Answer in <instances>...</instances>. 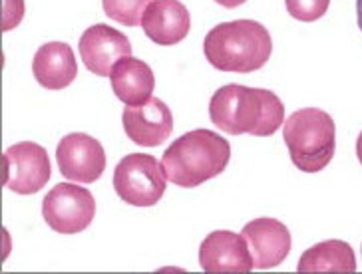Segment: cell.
Listing matches in <instances>:
<instances>
[{"label":"cell","instance_id":"cell-4","mask_svg":"<svg viewBox=\"0 0 362 274\" xmlns=\"http://www.w3.org/2000/svg\"><path fill=\"white\" fill-rule=\"evenodd\" d=\"M283 139L295 167L303 173H319L334 157L337 127L327 112L305 107L285 119Z\"/></svg>","mask_w":362,"mask_h":274},{"label":"cell","instance_id":"cell-17","mask_svg":"<svg viewBox=\"0 0 362 274\" xmlns=\"http://www.w3.org/2000/svg\"><path fill=\"white\" fill-rule=\"evenodd\" d=\"M153 0H102L104 12L124 26H139L144 12Z\"/></svg>","mask_w":362,"mask_h":274},{"label":"cell","instance_id":"cell-10","mask_svg":"<svg viewBox=\"0 0 362 274\" xmlns=\"http://www.w3.org/2000/svg\"><path fill=\"white\" fill-rule=\"evenodd\" d=\"M122 124L126 136L141 148H158L173 131V116L160 97H149L139 106H126Z\"/></svg>","mask_w":362,"mask_h":274},{"label":"cell","instance_id":"cell-3","mask_svg":"<svg viewBox=\"0 0 362 274\" xmlns=\"http://www.w3.org/2000/svg\"><path fill=\"white\" fill-rule=\"evenodd\" d=\"M273 52L271 34L261 22H221L207 32L203 54L215 70L251 74L261 70Z\"/></svg>","mask_w":362,"mask_h":274},{"label":"cell","instance_id":"cell-11","mask_svg":"<svg viewBox=\"0 0 362 274\" xmlns=\"http://www.w3.org/2000/svg\"><path fill=\"white\" fill-rule=\"evenodd\" d=\"M241 234L245 237L249 253L253 256L255 268L259 270L279 266L287 258L293 246V239L285 222L269 219V217L247 222Z\"/></svg>","mask_w":362,"mask_h":274},{"label":"cell","instance_id":"cell-14","mask_svg":"<svg viewBox=\"0 0 362 274\" xmlns=\"http://www.w3.org/2000/svg\"><path fill=\"white\" fill-rule=\"evenodd\" d=\"M34 80L46 90H64L78 78L74 50L66 42L42 44L33 60Z\"/></svg>","mask_w":362,"mask_h":274},{"label":"cell","instance_id":"cell-2","mask_svg":"<svg viewBox=\"0 0 362 274\" xmlns=\"http://www.w3.org/2000/svg\"><path fill=\"white\" fill-rule=\"evenodd\" d=\"M231 159L229 141L211 129H193L177 137L161 155L165 179L193 189L221 175Z\"/></svg>","mask_w":362,"mask_h":274},{"label":"cell","instance_id":"cell-20","mask_svg":"<svg viewBox=\"0 0 362 274\" xmlns=\"http://www.w3.org/2000/svg\"><path fill=\"white\" fill-rule=\"evenodd\" d=\"M217 4H221L225 8H237V6H241V4H245L247 0H215Z\"/></svg>","mask_w":362,"mask_h":274},{"label":"cell","instance_id":"cell-16","mask_svg":"<svg viewBox=\"0 0 362 274\" xmlns=\"http://www.w3.org/2000/svg\"><path fill=\"white\" fill-rule=\"evenodd\" d=\"M297 268L298 273H317V270L352 273L356 270V256L351 244L339 239H330L307 249L298 258Z\"/></svg>","mask_w":362,"mask_h":274},{"label":"cell","instance_id":"cell-19","mask_svg":"<svg viewBox=\"0 0 362 274\" xmlns=\"http://www.w3.org/2000/svg\"><path fill=\"white\" fill-rule=\"evenodd\" d=\"M24 16V0H4V12H2V30L8 32L16 28Z\"/></svg>","mask_w":362,"mask_h":274},{"label":"cell","instance_id":"cell-5","mask_svg":"<svg viewBox=\"0 0 362 274\" xmlns=\"http://www.w3.org/2000/svg\"><path fill=\"white\" fill-rule=\"evenodd\" d=\"M165 173L149 153H129L114 169V189L129 207H153L165 193Z\"/></svg>","mask_w":362,"mask_h":274},{"label":"cell","instance_id":"cell-21","mask_svg":"<svg viewBox=\"0 0 362 274\" xmlns=\"http://www.w3.org/2000/svg\"><path fill=\"white\" fill-rule=\"evenodd\" d=\"M356 20H358V28L362 30V0H356Z\"/></svg>","mask_w":362,"mask_h":274},{"label":"cell","instance_id":"cell-7","mask_svg":"<svg viewBox=\"0 0 362 274\" xmlns=\"http://www.w3.org/2000/svg\"><path fill=\"white\" fill-rule=\"evenodd\" d=\"M50 175L52 165L42 145L21 141L4 151V185L16 195H34L42 191Z\"/></svg>","mask_w":362,"mask_h":274},{"label":"cell","instance_id":"cell-22","mask_svg":"<svg viewBox=\"0 0 362 274\" xmlns=\"http://www.w3.org/2000/svg\"><path fill=\"white\" fill-rule=\"evenodd\" d=\"M356 157H358V161L362 163V131L361 136H358V139H356Z\"/></svg>","mask_w":362,"mask_h":274},{"label":"cell","instance_id":"cell-15","mask_svg":"<svg viewBox=\"0 0 362 274\" xmlns=\"http://www.w3.org/2000/svg\"><path fill=\"white\" fill-rule=\"evenodd\" d=\"M112 90L119 102L126 106H139L151 97L156 90V76L144 60H138L134 56H126L112 70L110 76Z\"/></svg>","mask_w":362,"mask_h":274},{"label":"cell","instance_id":"cell-12","mask_svg":"<svg viewBox=\"0 0 362 274\" xmlns=\"http://www.w3.org/2000/svg\"><path fill=\"white\" fill-rule=\"evenodd\" d=\"M199 264L207 273H247L255 263L243 234L233 231H214L199 246Z\"/></svg>","mask_w":362,"mask_h":274},{"label":"cell","instance_id":"cell-9","mask_svg":"<svg viewBox=\"0 0 362 274\" xmlns=\"http://www.w3.org/2000/svg\"><path fill=\"white\" fill-rule=\"evenodd\" d=\"M78 50L92 74L110 78L117 60L132 56V42L124 32L107 24H94L82 34Z\"/></svg>","mask_w":362,"mask_h":274},{"label":"cell","instance_id":"cell-8","mask_svg":"<svg viewBox=\"0 0 362 274\" xmlns=\"http://www.w3.org/2000/svg\"><path fill=\"white\" fill-rule=\"evenodd\" d=\"M56 161L62 177L76 183H94L106 171V151L96 137L68 133L56 148Z\"/></svg>","mask_w":362,"mask_h":274},{"label":"cell","instance_id":"cell-13","mask_svg":"<svg viewBox=\"0 0 362 274\" xmlns=\"http://www.w3.org/2000/svg\"><path fill=\"white\" fill-rule=\"evenodd\" d=\"M141 28L151 42L158 46H173L185 40L189 34L192 16L180 0H153L144 12Z\"/></svg>","mask_w":362,"mask_h":274},{"label":"cell","instance_id":"cell-1","mask_svg":"<svg viewBox=\"0 0 362 274\" xmlns=\"http://www.w3.org/2000/svg\"><path fill=\"white\" fill-rule=\"evenodd\" d=\"M209 117L229 136L269 137L285 124V106L271 90L227 84L211 95Z\"/></svg>","mask_w":362,"mask_h":274},{"label":"cell","instance_id":"cell-18","mask_svg":"<svg viewBox=\"0 0 362 274\" xmlns=\"http://www.w3.org/2000/svg\"><path fill=\"white\" fill-rule=\"evenodd\" d=\"M330 0H285L288 14L300 22H315L329 11Z\"/></svg>","mask_w":362,"mask_h":274},{"label":"cell","instance_id":"cell-6","mask_svg":"<svg viewBox=\"0 0 362 274\" xmlns=\"http://www.w3.org/2000/svg\"><path fill=\"white\" fill-rule=\"evenodd\" d=\"M96 215L92 191L74 183H58L42 201V217L52 231L76 234L86 231Z\"/></svg>","mask_w":362,"mask_h":274}]
</instances>
